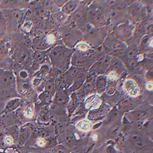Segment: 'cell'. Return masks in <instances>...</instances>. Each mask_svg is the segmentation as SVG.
Here are the masks:
<instances>
[{"instance_id": "cell-27", "label": "cell", "mask_w": 153, "mask_h": 153, "mask_svg": "<svg viewBox=\"0 0 153 153\" xmlns=\"http://www.w3.org/2000/svg\"><path fill=\"white\" fill-rule=\"evenodd\" d=\"M146 88L149 89V90H151L153 88V84H152V82H150L149 83L147 84V86H146Z\"/></svg>"}, {"instance_id": "cell-25", "label": "cell", "mask_w": 153, "mask_h": 153, "mask_svg": "<svg viewBox=\"0 0 153 153\" xmlns=\"http://www.w3.org/2000/svg\"><path fill=\"white\" fill-rule=\"evenodd\" d=\"M37 144H38V146H45V141L44 139H38L37 141Z\"/></svg>"}, {"instance_id": "cell-4", "label": "cell", "mask_w": 153, "mask_h": 153, "mask_svg": "<svg viewBox=\"0 0 153 153\" xmlns=\"http://www.w3.org/2000/svg\"><path fill=\"white\" fill-rule=\"evenodd\" d=\"M112 56L106 55L101 58L98 61L92 64L91 66L89 71L92 75H102L106 73L109 67Z\"/></svg>"}, {"instance_id": "cell-5", "label": "cell", "mask_w": 153, "mask_h": 153, "mask_svg": "<svg viewBox=\"0 0 153 153\" xmlns=\"http://www.w3.org/2000/svg\"><path fill=\"white\" fill-rule=\"evenodd\" d=\"M128 142L132 147L137 150L144 149L148 143L146 137L139 133L131 134L128 137Z\"/></svg>"}, {"instance_id": "cell-17", "label": "cell", "mask_w": 153, "mask_h": 153, "mask_svg": "<svg viewBox=\"0 0 153 153\" xmlns=\"http://www.w3.org/2000/svg\"><path fill=\"white\" fill-rule=\"evenodd\" d=\"M79 104V99L78 97V96H76V92H72L67 104L68 113L70 114L73 113L75 110L78 107Z\"/></svg>"}, {"instance_id": "cell-1", "label": "cell", "mask_w": 153, "mask_h": 153, "mask_svg": "<svg viewBox=\"0 0 153 153\" xmlns=\"http://www.w3.org/2000/svg\"><path fill=\"white\" fill-rule=\"evenodd\" d=\"M74 51V49L65 45H58L51 50L48 56L55 68L65 72L71 66V56Z\"/></svg>"}, {"instance_id": "cell-13", "label": "cell", "mask_w": 153, "mask_h": 153, "mask_svg": "<svg viewBox=\"0 0 153 153\" xmlns=\"http://www.w3.org/2000/svg\"><path fill=\"white\" fill-rule=\"evenodd\" d=\"M107 76L105 75H99L94 80V89L97 94H102L106 91L107 86Z\"/></svg>"}, {"instance_id": "cell-20", "label": "cell", "mask_w": 153, "mask_h": 153, "mask_svg": "<svg viewBox=\"0 0 153 153\" xmlns=\"http://www.w3.org/2000/svg\"><path fill=\"white\" fill-rule=\"evenodd\" d=\"M76 126L77 129L83 132H88L91 130L92 127L91 124L88 120H82L79 122Z\"/></svg>"}, {"instance_id": "cell-26", "label": "cell", "mask_w": 153, "mask_h": 153, "mask_svg": "<svg viewBox=\"0 0 153 153\" xmlns=\"http://www.w3.org/2000/svg\"><path fill=\"white\" fill-rule=\"evenodd\" d=\"M12 141H13V139L10 137H7L6 138L5 141L7 144H10V143H12Z\"/></svg>"}, {"instance_id": "cell-21", "label": "cell", "mask_w": 153, "mask_h": 153, "mask_svg": "<svg viewBox=\"0 0 153 153\" xmlns=\"http://www.w3.org/2000/svg\"><path fill=\"white\" fill-rule=\"evenodd\" d=\"M65 144L68 146H71L75 145L76 139L75 135L73 133L70 131L65 133Z\"/></svg>"}, {"instance_id": "cell-19", "label": "cell", "mask_w": 153, "mask_h": 153, "mask_svg": "<svg viewBox=\"0 0 153 153\" xmlns=\"http://www.w3.org/2000/svg\"><path fill=\"white\" fill-rule=\"evenodd\" d=\"M48 55L47 52L45 51H38L36 52L34 54V63L35 65H39L42 64L45 61Z\"/></svg>"}, {"instance_id": "cell-3", "label": "cell", "mask_w": 153, "mask_h": 153, "mask_svg": "<svg viewBox=\"0 0 153 153\" xmlns=\"http://www.w3.org/2000/svg\"><path fill=\"white\" fill-rule=\"evenodd\" d=\"M92 62V59L86 52L75 50L71 56V65L86 70V68H91L93 64Z\"/></svg>"}, {"instance_id": "cell-15", "label": "cell", "mask_w": 153, "mask_h": 153, "mask_svg": "<svg viewBox=\"0 0 153 153\" xmlns=\"http://www.w3.org/2000/svg\"><path fill=\"white\" fill-rule=\"evenodd\" d=\"M101 100L97 95L90 96L85 101V105L86 108L89 109H97L101 105Z\"/></svg>"}, {"instance_id": "cell-22", "label": "cell", "mask_w": 153, "mask_h": 153, "mask_svg": "<svg viewBox=\"0 0 153 153\" xmlns=\"http://www.w3.org/2000/svg\"><path fill=\"white\" fill-rule=\"evenodd\" d=\"M55 89V85L53 81L50 80L48 81L45 85V91L48 93H51L53 91H54Z\"/></svg>"}, {"instance_id": "cell-9", "label": "cell", "mask_w": 153, "mask_h": 153, "mask_svg": "<svg viewBox=\"0 0 153 153\" xmlns=\"http://www.w3.org/2000/svg\"><path fill=\"white\" fill-rule=\"evenodd\" d=\"M127 96L131 97H136L139 96L140 90L137 84L131 79L126 80L123 86Z\"/></svg>"}, {"instance_id": "cell-23", "label": "cell", "mask_w": 153, "mask_h": 153, "mask_svg": "<svg viewBox=\"0 0 153 153\" xmlns=\"http://www.w3.org/2000/svg\"><path fill=\"white\" fill-rule=\"evenodd\" d=\"M25 115L28 118H31L33 117V113L32 110L30 108H28L25 111Z\"/></svg>"}, {"instance_id": "cell-16", "label": "cell", "mask_w": 153, "mask_h": 153, "mask_svg": "<svg viewBox=\"0 0 153 153\" xmlns=\"http://www.w3.org/2000/svg\"><path fill=\"white\" fill-rule=\"evenodd\" d=\"M146 112L141 109L135 110L127 113V117L133 122H137L143 120L146 117Z\"/></svg>"}, {"instance_id": "cell-10", "label": "cell", "mask_w": 153, "mask_h": 153, "mask_svg": "<svg viewBox=\"0 0 153 153\" xmlns=\"http://www.w3.org/2000/svg\"><path fill=\"white\" fill-rule=\"evenodd\" d=\"M51 39L48 36H38L33 40L34 48L38 51H44L50 48L52 45Z\"/></svg>"}, {"instance_id": "cell-7", "label": "cell", "mask_w": 153, "mask_h": 153, "mask_svg": "<svg viewBox=\"0 0 153 153\" xmlns=\"http://www.w3.org/2000/svg\"><path fill=\"white\" fill-rule=\"evenodd\" d=\"M86 71L85 69L81 68H76L75 66H71L62 75V82L65 84V85L71 86L73 83L75 77L79 74L82 71Z\"/></svg>"}, {"instance_id": "cell-8", "label": "cell", "mask_w": 153, "mask_h": 153, "mask_svg": "<svg viewBox=\"0 0 153 153\" xmlns=\"http://www.w3.org/2000/svg\"><path fill=\"white\" fill-rule=\"evenodd\" d=\"M126 70L125 65L123 61L117 57L112 56L111 61L106 73H111L118 76L126 71Z\"/></svg>"}, {"instance_id": "cell-24", "label": "cell", "mask_w": 153, "mask_h": 153, "mask_svg": "<svg viewBox=\"0 0 153 153\" xmlns=\"http://www.w3.org/2000/svg\"><path fill=\"white\" fill-rule=\"evenodd\" d=\"M68 1H54V3L56 4V6L58 7H62L65 5V4Z\"/></svg>"}, {"instance_id": "cell-18", "label": "cell", "mask_w": 153, "mask_h": 153, "mask_svg": "<svg viewBox=\"0 0 153 153\" xmlns=\"http://www.w3.org/2000/svg\"><path fill=\"white\" fill-rule=\"evenodd\" d=\"M77 7L78 3L76 1H68L61 8V11L65 15L69 16L76 10Z\"/></svg>"}, {"instance_id": "cell-12", "label": "cell", "mask_w": 153, "mask_h": 153, "mask_svg": "<svg viewBox=\"0 0 153 153\" xmlns=\"http://www.w3.org/2000/svg\"><path fill=\"white\" fill-rule=\"evenodd\" d=\"M87 77L86 71H82L77 75L74 80L73 83L72 84L70 88L68 89L70 92H76L78 89L82 87L84 83L85 82Z\"/></svg>"}, {"instance_id": "cell-6", "label": "cell", "mask_w": 153, "mask_h": 153, "mask_svg": "<svg viewBox=\"0 0 153 153\" xmlns=\"http://www.w3.org/2000/svg\"><path fill=\"white\" fill-rule=\"evenodd\" d=\"M134 27L132 25L123 24L117 27L114 32V35L120 40L128 39L132 35Z\"/></svg>"}, {"instance_id": "cell-11", "label": "cell", "mask_w": 153, "mask_h": 153, "mask_svg": "<svg viewBox=\"0 0 153 153\" xmlns=\"http://www.w3.org/2000/svg\"><path fill=\"white\" fill-rule=\"evenodd\" d=\"M63 35V39L65 41V44H66V47L68 48H70L71 45H74V44H76L77 39L79 38L81 35L79 32L74 30L73 29L67 30Z\"/></svg>"}, {"instance_id": "cell-14", "label": "cell", "mask_w": 153, "mask_h": 153, "mask_svg": "<svg viewBox=\"0 0 153 153\" xmlns=\"http://www.w3.org/2000/svg\"><path fill=\"white\" fill-rule=\"evenodd\" d=\"M70 99V97H68V92L66 90H63V89H59L56 92L55 96V102L57 104L60 106H66L68 104Z\"/></svg>"}, {"instance_id": "cell-2", "label": "cell", "mask_w": 153, "mask_h": 153, "mask_svg": "<svg viewBox=\"0 0 153 153\" xmlns=\"http://www.w3.org/2000/svg\"><path fill=\"white\" fill-rule=\"evenodd\" d=\"M103 45L106 50L117 53L124 52L127 48V45L125 42L112 34H110L106 37Z\"/></svg>"}]
</instances>
